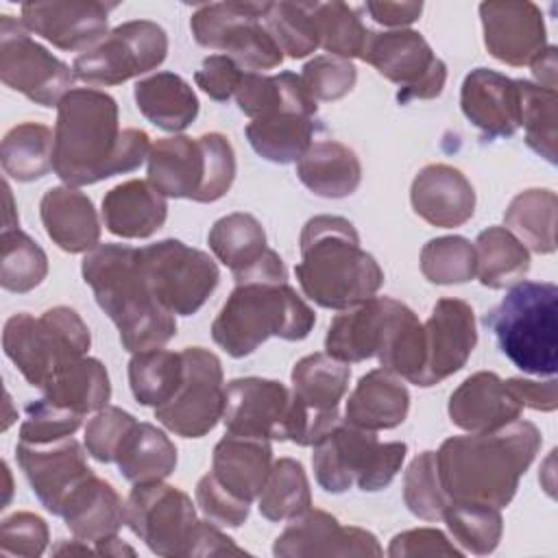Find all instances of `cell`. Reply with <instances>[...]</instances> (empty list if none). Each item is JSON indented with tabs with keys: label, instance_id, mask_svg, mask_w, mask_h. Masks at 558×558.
Returning a JSON list of instances; mask_svg holds the SVG:
<instances>
[{
	"label": "cell",
	"instance_id": "003e7915",
	"mask_svg": "<svg viewBox=\"0 0 558 558\" xmlns=\"http://www.w3.org/2000/svg\"><path fill=\"white\" fill-rule=\"evenodd\" d=\"M52 554H96V549H89L87 547V543L85 541H61L54 549H52Z\"/></svg>",
	"mask_w": 558,
	"mask_h": 558
},
{
	"label": "cell",
	"instance_id": "bcb514c9",
	"mask_svg": "<svg viewBox=\"0 0 558 558\" xmlns=\"http://www.w3.org/2000/svg\"><path fill=\"white\" fill-rule=\"evenodd\" d=\"M48 275L44 248L20 227L4 229L0 235V283L9 292H31Z\"/></svg>",
	"mask_w": 558,
	"mask_h": 558
},
{
	"label": "cell",
	"instance_id": "836d02e7",
	"mask_svg": "<svg viewBox=\"0 0 558 558\" xmlns=\"http://www.w3.org/2000/svg\"><path fill=\"white\" fill-rule=\"evenodd\" d=\"M140 113L157 129L179 133L198 116V98L190 83L174 72H157L135 83Z\"/></svg>",
	"mask_w": 558,
	"mask_h": 558
},
{
	"label": "cell",
	"instance_id": "5b68a950",
	"mask_svg": "<svg viewBox=\"0 0 558 558\" xmlns=\"http://www.w3.org/2000/svg\"><path fill=\"white\" fill-rule=\"evenodd\" d=\"M316 323L314 310L288 281L235 283L211 323L214 342L231 357L251 355L270 336L303 340Z\"/></svg>",
	"mask_w": 558,
	"mask_h": 558
},
{
	"label": "cell",
	"instance_id": "484cf974",
	"mask_svg": "<svg viewBox=\"0 0 558 558\" xmlns=\"http://www.w3.org/2000/svg\"><path fill=\"white\" fill-rule=\"evenodd\" d=\"M410 203L425 222L453 229L471 220L475 211V190L458 168L429 163L414 177Z\"/></svg>",
	"mask_w": 558,
	"mask_h": 558
},
{
	"label": "cell",
	"instance_id": "11a10c76",
	"mask_svg": "<svg viewBox=\"0 0 558 558\" xmlns=\"http://www.w3.org/2000/svg\"><path fill=\"white\" fill-rule=\"evenodd\" d=\"M135 423H137L135 416L122 408L107 405V408L98 410L85 427L87 453L102 464L116 462V456H118L124 438L129 436V432L135 427Z\"/></svg>",
	"mask_w": 558,
	"mask_h": 558
},
{
	"label": "cell",
	"instance_id": "e7e4bbea",
	"mask_svg": "<svg viewBox=\"0 0 558 558\" xmlns=\"http://www.w3.org/2000/svg\"><path fill=\"white\" fill-rule=\"evenodd\" d=\"M556 46H547L532 63H530V68H532V74H534V78L538 81L536 85H541V87H547V89H556V70H558V65H556Z\"/></svg>",
	"mask_w": 558,
	"mask_h": 558
},
{
	"label": "cell",
	"instance_id": "db71d44e",
	"mask_svg": "<svg viewBox=\"0 0 558 558\" xmlns=\"http://www.w3.org/2000/svg\"><path fill=\"white\" fill-rule=\"evenodd\" d=\"M301 81L316 102H331L344 98L355 87L357 70L349 59L320 54L303 65Z\"/></svg>",
	"mask_w": 558,
	"mask_h": 558
},
{
	"label": "cell",
	"instance_id": "7dc6e473",
	"mask_svg": "<svg viewBox=\"0 0 558 558\" xmlns=\"http://www.w3.org/2000/svg\"><path fill=\"white\" fill-rule=\"evenodd\" d=\"M521 100V126L525 129V144L549 163H556V120H558V96L556 89L541 87L536 83L517 81Z\"/></svg>",
	"mask_w": 558,
	"mask_h": 558
},
{
	"label": "cell",
	"instance_id": "f6af8a7d",
	"mask_svg": "<svg viewBox=\"0 0 558 558\" xmlns=\"http://www.w3.org/2000/svg\"><path fill=\"white\" fill-rule=\"evenodd\" d=\"M447 530L453 541L475 556L493 554L504 534V519L499 508L475 501H449L442 512Z\"/></svg>",
	"mask_w": 558,
	"mask_h": 558
},
{
	"label": "cell",
	"instance_id": "816d5d0a",
	"mask_svg": "<svg viewBox=\"0 0 558 558\" xmlns=\"http://www.w3.org/2000/svg\"><path fill=\"white\" fill-rule=\"evenodd\" d=\"M403 501L408 510L423 521L442 519L451 499L440 484L436 451H423L410 462L403 475Z\"/></svg>",
	"mask_w": 558,
	"mask_h": 558
},
{
	"label": "cell",
	"instance_id": "83f0119b",
	"mask_svg": "<svg viewBox=\"0 0 558 558\" xmlns=\"http://www.w3.org/2000/svg\"><path fill=\"white\" fill-rule=\"evenodd\" d=\"M61 517L74 538L96 545L126 525V504L107 480L94 473L72 490Z\"/></svg>",
	"mask_w": 558,
	"mask_h": 558
},
{
	"label": "cell",
	"instance_id": "2e32d148",
	"mask_svg": "<svg viewBox=\"0 0 558 558\" xmlns=\"http://www.w3.org/2000/svg\"><path fill=\"white\" fill-rule=\"evenodd\" d=\"M292 392L277 379L238 377L225 386L222 423L227 434L288 440Z\"/></svg>",
	"mask_w": 558,
	"mask_h": 558
},
{
	"label": "cell",
	"instance_id": "9a60e30c",
	"mask_svg": "<svg viewBox=\"0 0 558 558\" xmlns=\"http://www.w3.org/2000/svg\"><path fill=\"white\" fill-rule=\"evenodd\" d=\"M192 499L161 482L133 484L126 499V525L157 556H185L196 527Z\"/></svg>",
	"mask_w": 558,
	"mask_h": 558
},
{
	"label": "cell",
	"instance_id": "681fc988",
	"mask_svg": "<svg viewBox=\"0 0 558 558\" xmlns=\"http://www.w3.org/2000/svg\"><path fill=\"white\" fill-rule=\"evenodd\" d=\"M262 22L281 52L292 59H303L318 48L312 2H270Z\"/></svg>",
	"mask_w": 558,
	"mask_h": 558
},
{
	"label": "cell",
	"instance_id": "9f6ffc18",
	"mask_svg": "<svg viewBox=\"0 0 558 558\" xmlns=\"http://www.w3.org/2000/svg\"><path fill=\"white\" fill-rule=\"evenodd\" d=\"M50 534L46 521L35 512H13L0 523V554L2 556H41L48 547Z\"/></svg>",
	"mask_w": 558,
	"mask_h": 558
},
{
	"label": "cell",
	"instance_id": "91938a15",
	"mask_svg": "<svg viewBox=\"0 0 558 558\" xmlns=\"http://www.w3.org/2000/svg\"><path fill=\"white\" fill-rule=\"evenodd\" d=\"M464 551L458 549L440 530L436 527H416L397 534L390 541L388 556L390 558H410V556H456L460 558Z\"/></svg>",
	"mask_w": 558,
	"mask_h": 558
},
{
	"label": "cell",
	"instance_id": "5bb4252c",
	"mask_svg": "<svg viewBox=\"0 0 558 558\" xmlns=\"http://www.w3.org/2000/svg\"><path fill=\"white\" fill-rule=\"evenodd\" d=\"M181 355L183 381L170 401L155 408V418L177 436L201 438L222 418V364L203 347H185Z\"/></svg>",
	"mask_w": 558,
	"mask_h": 558
},
{
	"label": "cell",
	"instance_id": "ac0fdd59",
	"mask_svg": "<svg viewBox=\"0 0 558 558\" xmlns=\"http://www.w3.org/2000/svg\"><path fill=\"white\" fill-rule=\"evenodd\" d=\"M425 362L418 377L421 388L440 384L458 373L477 344L473 307L462 299H440L423 323Z\"/></svg>",
	"mask_w": 558,
	"mask_h": 558
},
{
	"label": "cell",
	"instance_id": "52a82bcc",
	"mask_svg": "<svg viewBox=\"0 0 558 558\" xmlns=\"http://www.w3.org/2000/svg\"><path fill=\"white\" fill-rule=\"evenodd\" d=\"M312 466L325 493L340 495L351 486L364 493L386 488L408 453L405 442H379L375 432L355 427L340 418L314 445Z\"/></svg>",
	"mask_w": 558,
	"mask_h": 558
},
{
	"label": "cell",
	"instance_id": "d6a6232c",
	"mask_svg": "<svg viewBox=\"0 0 558 558\" xmlns=\"http://www.w3.org/2000/svg\"><path fill=\"white\" fill-rule=\"evenodd\" d=\"M296 177L316 196L344 198L357 190L362 166L349 146L323 140L314 142L296 161Z\"/></svg>",
	"mask_w": 558,
	"mask_h": 558
},
{
	"label": "cell",
	"instance_id": "94428289",
	"mask_svg": "<svg viewBox=\"0 0 558 558\" xmlns=\"http://www.w3.org/2000/svg\"><path fill=\"white\" fill-rule=\"evenodd\" d=\"M246 551L235 545V541L218 530L216 523L198 521L185 556H244Z\"/></svg>",
	"mask_w": 558,
	"mask_h": 558
},
{
	"label": "cell",
	"instance_id": "8992f818",
	"mask_svg": "<svg viewBox=\"0 0 558 558\" xmlns=\"http://www.w3.org/2000/svg\"><path fill=\"white\" fill-rule=\"evenodd\" d=\"M484 325L501 353L523 373L554 377L558 371V288L551 281H519Z\"/></svg>",
	"mask_w": 558,
	"mask_h": 558
},
{
	"label": "cell",
	"instance_id": "8d00e7d4",
	"mask_svg": "<svg viewBox=\"0 0 558 558\" xmlns=\"http://www.w3.org/2000/svg\"><path fill=\"white\" fill-rule=\"evenodd\" d=\"M116 464L131 484L161 482L177 466V447L159 427L135 423L116 456Z\"/></svg>",
	"mask_w": 558,
	"mask_h": 558
},
{
	"label": "cell",
	"instance_id": "ee69618b",
	"mask_svg": "<svg viewBox=\"0 0 558 558\" xmlns=\"http://www.w3.org/2000/svg\"><path fill=\"white\" fill-rule=\"evenodd\" d=\"M257 508L268 521H290L312 508L310 482L299 460L279 458L272 462L268 480L257 497Z\"/></svg>",
	"mask_w": 558,
	"mask_h": 558
},
{
	"label": "cell",
	"instance_id": "7a4b0ae2",
	"mask_svg": "<svg viewBox=\"0 0 558 558\" xmlns=\"http://www.w3.org/2000/svg\"><path fill=\"white\" fill-rule=\"evenodd\" d=\"M541 432L530 421H512L495 432L451 436L436 451L440 484L451 501L506 508L521 475L541 449Z\"/></svg>",
	"mask_w": 558,
	"mask_h": 558
},
{
	"label": "cell",
	"instance_id": "603a6c76",
	"mask_svg": "<svg viewBox=\"0 0 558 558\" xmlns=\"http://www.w3.org/2000/svg\"><path fill=\"white\" fill-rule=\"evenodd\" d=\"M460 107L466 120L488 140L510 137L521 126L517 81L488 68H475L464 76Z\"/></svg>",
	"mask_w": 558,
	"mask_h": 558
},
{
	"label": "cell",
	"instance_id": "6125c7cd",
	"mask_svg": "<svg viewBox=\"0 0 558 558\" xmlns=\"http://www.w3.org/2000/svg\"><path fill=\"white\" fill-rule=\"evenodd\" d=\"M506 381L523 408L541 412H554L558 408V384L554 377H549L547 381L510 377Z\"/></svg>",
	"mask_w": 558,
	"mask_h": 558
},
{
	"label": "cell",
	"instance_id": "ffe728a7",
	"mask_svg": "<svg viewBox=\"0 0 558 558\" xmlns=\"http://www.w3.org/2000/svg\"><path fill=\"white\" fill-rule=\"evenodd\" d=\"M277 558L312 556H381L384 549L375 534L353 525H340L325 510H305L290 519L288 527L275 538Z\"/></svg>",
	"mask_w": 558,
	"mask_h": 558
},
{
	"label": "cell",
	"instance_id": "d4e9b609",
	"mask_svg": "<svg viewBox=\"0 0 558 558\" xmlns=\"http://www.w3.org/2000/svg\"><path fill=\"white\" fill-rule=\"evenodd\" d=\"M449 418L460 429L471 434L495 432L523 412V405L510 390L508 381L490 371H480L466 377L449 397Z\"/></svg>",
	"mask_w": 558,
	"mask_h": 558
},
{
	"label": "cell",
	"instance_id": "ba28073f",
	"mask_svg": "<svg viewBox=\"0 0 558 558\" xmlns=\"http://www.w3.org/2000/svg\"><path fill=\"white\" fill-rule=\"evenodd\" d=\"M89 344L87 325L68 305L50 307L37 318L28 312L13 314L2 329L4 355L39 390L59 368L85 357Z\"/></svg>",
	"mask_w": 558,
	"mask_h": 558
},
{
	"label": "cell",
	"instance_id": "74e56055",
	"mask_svg": "<svg viewBox=\"0 0 558 558\" xmlns=\"http://www.w3.org/2000/svg\"><path fill=\"white\" fill-rule=\"evenodd\" d=\"M316 131L314 116L272 113L248 122L246 140L251 148L272 163H292L312 146Z\"/></svg>",
	"mask_w": 558,
	"mask_h": 558
},
{
	"label": "cell",
	"instance_id": "f1b7e54d",
	"mask_svg": "<svg viewBox=\"0 0 558 558\" xmlns=\"http://www.w3.org/2000/svg\"><path fill=\"white\" fill-rule=\"evenodd\" d=\"M272 466L270 440L225 434L211 456V475L238 499L259 497Z\"/></svg>",
	"mask_w": 558,
	"mask_h": 558
},
{
	"label": "cell",
	"instance_id": "680465c9",
	"mask_svg": "<svg viewBox=\"0 0 558 558\" xmlns=\"http://www.w3.org/2000/svg\"><path fill=\"white\" fill-rule=\"evenodd\" d=\"M244 72L246 70L231 57L209 54L203 59L201 68L196 70L194 81L211 100L225 102L231 96H235V89H238Z\"/></svg>",
	"mask_w": 558,
	"mask_h": 558
},
{
	"label": "cell",
	"instance_id": "cb8c5ba5",
	"mask_svg": "<svg viewBox=\"0 0 558 558\" xmlns=\"http://www.w3.org/2000/svg\"><path fill=\"white\" fill-rule=\"evenodd\" d=\"M148 183L166 198L205 203L207 148L203 137L172 135L157 140L148 150Z\"/></svg>",
	"mask_w": 558,
	"mask_h": 558
},
{
	"label": "cell",
	"instance_id": "4dcf8cb0",
	"mask_svg": "<svg viewBox=\"0 0 558 558\" xmlns=\"http://www.w3.org/2000/svg\"><path fill=\"white\" fill-rule=\"evenodd\" d=\"M410 410V392L405 384L386 368L368 371L347 399L344 421L368 429H392L401 425Z\"/></svg>",
	"mask_w": 558,
	"mask_h": 558
},
{
	"label": "cell",
	"instance_id": "7bdbcfd3",
	"mask_svg": "<svg viewBox=\"0 0 558 558\" xmlns=\"http://www.w3.org/2000/svg\"><path fill=\"white\" fill-rule=\"evenodd\" d=\"M183 381V355L181 351L146 349L137 351L129 360V386L140 405L159 408L172 399Z\"/></svg>",
	"mask_w": 558,
	"mask_h": 558
},
{
	"label": "cell",
	"instance_id": "4fadbf2b",
	"mask_svg": "<svg viewBox=\"0 0 558 558\" xmlns=\"http://www.w3.org/2000/svg\"><path fill=\"white\" fill-rule=\"evenodd\" d=\"M0 78L41 107H57L72 89L74 72L68 63L37 44L22 20L0 17Z\"/></svg>",
	"mask_w": 558,
	"mask_h": 558
},
{
	"label": "cell",
	"instance_id": "f5cc1de1",
	"mask_svg": "<svg viewBox=\"0 0 558 558\" xmlns=\"http://www.w3.org/2000/svg\"><path fill=\"white\" fill-rule=\"evenodd\" d=\"M24 421L20 425V442L28 445H46L61 438L72 436L78 427L83 416L48 401L46 397L26 403Z\"/></svg>",
	"mask_w": 558,
	"mask_h": 558
},
{
	"label": "cell",
	"instance_id": "277c9868",
	"mask_svg": "<svg viewBox=\"0 0 558 558\" xmlns=\"http://www.w3.org/2000/svg\"><path fill=\"white\" fill-rule=\"evenodd\" d=\"M81 272L100 310L113 320L129 353L157 349L177 333L174 314L153 294L140 262V248L98 244L85 253Z\"/></svg>",
	"mask_w": 558,
	"mask_h": 558
},
{
	"label": "cell",
	"instance_id": "ab89813d",
	"mask_svg": "<svg viewBox=\"0 0 558 558\" xmlns=\"http://www.w3.org/2000/svg\"><path fill=\"white\" fill-rule=\"evenodd\" d=\"M556 192L532 187L519 192L506 214V229L525 244L527 251L547 255L556 251Z\"/></svg>",
	"mask_w": 558,
	"mask_h": 558
},
{
	"label": "cell",
	"instance_id": "e0dca14e",
	"mask_svg": "<svg viewBox=\"0 0 558 558\" xmlns=\"http://www.w3.org/2000/svg\"><path fill=\"white\" fill-rule=\"evenodd\" d=\"M15 456L35 497L57 517H61L72 490L94 475L85 449L72 436L46 445L17 442Z\"/></svg>",
	"mask_w": 558,
	"mask_h": 558
},
{
	"label": "cell",
	"instance_id": "c3c4849f",
	"mask_svg": "<svg viewBox=\"0 0 558 558\" xmlns=\"http://www.w3.org/2000/svg\"><path fill=\"white\" fill-rule=\"evenodd\" d=\"M312 11L318 28V46L340 59H360L368 37L360 13L340 0L312 2Z\"/></svg>",
	"mask_w": 558,
	"mask_h": 558
},
{
	"label": "cell",
	"instance_id": "be15d7a7",
	"mask_svg": "<svg viewBox=\"0 0 558 558\" xmlns=\"http://www.w3.org/2000/svg\"><path fill=\"white\" fill-rule=\"evenodd\" d=\"M364 9L377 24L401 28L418 20L423 2H366Z\"/></svg>",
	"mask_w": 558,
	"mask_h": 558
},
{
	"label": "cell",
	"instance_id": "03108f58",
	"mask_svg": "<svg viewBox=\"0 0 558 558\" xmlns=\"http://www.w3.org/2000/svg\"><path fill=\"white\" fill-rule=\"evenodd\" d=\"M96 554H102V556H135V549L129 547L118 534L96 543Z\"/></svg>",
	"mask_w": 558,
	"mask_h": 558
},
{
	"label": "cell",
	"instance_id": "f35d334b",
	"mask_svg": "<svg viewBox=\"0 0 558 558\" xmlns=\"http://www.w3.org/2000/svg\"><path fill=\"white\" fill-rule=\"evenodd\" d=\"M475 277L482 286L501 290L523 281L530 251L506 227H488L475 240Z\"/></svg>",
	"mask_w": 558,
	"mask_h": 558
},
{
	"label": "cell",
	"instance_id": "f546056e",
	"mask_svg": "<svg viewBox=\"0 0 558 558\" xmlns=\"http://www.w3.org/2000/svg\"><path fill=\"white\" fill-rule=\"evenodd\" d=\"M166 218V196L142 179L118 183L102 198V220L107 231L124 240L150 238L163 227Z\"/></svg>",
	"mask_w": 558,
	"mask_h": 558
},
{
	"label": "cell",
	"instance_id": "9c48e42d",
	"mask_svg": "<svg viewBox=\"0 0 558 558\" xmlns=\"http://www.w3.org/2000/svg\"><path fill=\"white\" fill-rule=\"evenodd\" d=\"M270 2H209L190 17V28L198 46L220 50L238 61L246 72L272 70L281 65L283 52L264 26Z\"/></svg>",
	"mask_w": 558,
	"mask_h": 558
},
{
	"label": "cell",
	"instance_id": "d6986e66",
	"mask_svg": "<svg viewBox=\"0 0 558 558\" xmlns=\"http://www.w3.org/2000/svg\"><path fill=\"white\" fill-rule=\"evenodd\" d=\"M116 2L98 0H48L24 2L20 7L26 31L44 37L59 50H89L109 26V11Z\"/></svg>",
	"mask_w": 558,
	"mask_h": 558
},
{
	"label": "cell",
	"instance_id": "30bf717a",
	"mask_svg": "<svg viewBox=\"0 0 558 558\" xmlns=\"http://www.w3.org/2000/svg\"><path fill=\"white\" fill-rule=\"evenodd\" d=\"M140 262L157 301L172 314H196L216 290V262L181 240H159L140 248Z\"/></svg>",
	"mask_w": 558,
	"mask_h": 558
},
{
	"label": "cell",
	"instance_id": "1f68e13d",
	"mask_svg": "<svg viewBox=\"0 0 558 558\" xmlns=\"http://www.w3.org/2000/svg\"><path fill=\"white\" fill-rule=\"evenodd\" d=\"M235 102L240 111L253 120L272 113L316 116V100L294 72H279L272 76L244 72L235 89Z\"/></svg>",
	"mask_w": 558,
	"mask_h": 558
},
{
	"label": "cell",
	"instance_id": "b9f144b4",
	"mask_svg": "<svg viewBox=\"0 0 558 558\" xmlns=\"http://www.w3.org/2000/svg\"><path fill=\"white\" fill-rule=\"evenodd\" d=\"M54 133L39 122H22L13 126L0 146V161L7 177L31 183L52 170Z\"/></svg>",
	"mask_w": 558,
	"mask_h": 558
},
{
	"label": "cell",
	"instance_id": "7402d4cb",
	"mask_svg": "<svg viewBox=\"0 0 558 558\" xmlns=\"http://www.w3.org/2000/svg\"><path fill=\"white\" fill-rule=\"evenodd\" d=\"M480 17L486 50L501 63L530 65L547 48V31L534 2H482Z\"/></svg>",
	"mask_w": 558,
	"mask_h": 558
},
{
	"label": "cell",
	"instance_id": "f907efd6",
	"mask_svg": "<svg viewBox=\"0 0 558 558\" xmlns=\"http://www.w3.org/2000/svg\"><path fill=\"white\" fill-rule=\"evenodd\" d=\"M421 272L436 286L471 281L475 277V246L462 235L434 238L421 251Z\"/></svg>",
	"mask_w": 558,
	"mask_h": 558
},
{
	"label": "cell",
	"instance_id": "3957f363",
	"mask_svg": "<svg viewBox=\"0 0 558 558\" xmlns=\"http://www.w3.org/2000/svg\"><path fill=\"white\" fill-rule=\"evenodd\" d=\"M301 262L294 266L307 299L327 310H349L375 296L384 286L377 259L360 246V235L342 216L320 214L305 222Z\"/></svg>",
	"mask_w": 558,
	"mask_h": 558
},
{
	"label": "cell",
	"instance_id": "44dd1931",
	"mask_svg": "<svg viewBox=\"0 0 558 558\" xmlns=\"http://www.w3.org/2000/svg\"><path fill=\"white\" fill-rule=\"evenodd\" d=\"M405 307V303L390 296H371L342 310L327 329L325 353L347 364L377 357Z\"/></svg>",
	"mask_w": 558,
	"mask_h": 558
},
{
	"label": "cell",
	"instance_id": "d590c367",
	"mask_svg": "<svg viewBox=\"0 0 558 558\" xmlns=\"http://www.w3.org/2000/svg\"><path fill=\"white\" fill-rule=\"evenodd\" d=\"M44 397L81 416L107 408L111 384L105 364L96 357H78L59 368L41 388Z\"/></svg>",
	"mask_w": 558,
	"mask_h": 558
},
{
	"label": "cell",
	"instance_id": "6f0895ef",
	"mask_svg": "<svg viewBox=\"0 0 558 558\" xmlns=\"http://www.w3.org/2000/svg\"><path fill=\"white\" fill-rule=\"evenodd\" d=\"M196 504L201 512L216 525L225 527H240L248 519V501L238 499L231 495L214 475L211 471L205 473L196 484Z\"/></svg>",
	"mask_w": 558,
	"mask_h": 558
},
{
	"label": "cell",
	"instance_id": "60d3db41",
	"mask_svg": "<svg viewBox=\"0 0 558 558\" xmlns=\"http://www.w3.org/2000/svg\"><path fill=\"white\" fill-rule=\"evenodd\" d=\"M207 244L233 277L251 270L268 251L262 222L244 211L218 218L207 233Z\"/></svg>",
	"mask_w": 558,
	"mask_h": 558
},
{
	"label": "cell",
	"instance_id": "4316f807",
	"mask_svg": "<svg viewBox=\"0 0 558 558\" xmlns=\"http://www.w3.org/2000/svg\"><path fill=\"white\" fill-rule=\"evenodd\" d=\"M39 216L48 238L65 253H89L100 240V220L87 194L70 185L46 190Z\"/></svg>",
	"mask_w": 558,
	"mask_h": 558
},
{
	"label": "cell",
	"instance_id": "8fae6325",
	"mask_svg": "<svg viewBox=\"0 0 558 558\" xmlns=\"http://www.w3.org/2000/svg\"><path fill=\"white\" fill-rule=\"evenodd\" d=\"M166 54V31L150 20H131L81 52L72 63V72L78 81L89 85H120L155 70L163 63Z\"/></svg>",
	"mask_w": 558,
	"mask_h": 558
},
{
	"label": "cell",
	"instance_id": "7c38bea8",
	"mask_svg": "<svg viewBox=\"0 0 558 558\" xmlns=\"http://www.w3.org/2000/svg\"><path fill=\"white\" fill-rule=\"evenodd\" d=\"M360 59L401 87L397 92L401 105L440 96L447 81V65L434 54L425 37L410 28L368 31Z\"/></svg>",
	"mask_w": 558,
	"mask_h": 558
},
{
	"label": "cell",
	"instance_id": "e575fe53",
	"mask_svg": "<svg viewBox=\"0 0 558 558\" xmlns=\"http://www.w3.org/2000/svg\"><path fill=\"white\" fill-rule=\"evenodd\" d=\"M292 395L316 416L338 414V403L342 401L351 368L327 353H312L301 357L292 368Z\"/></svg>",
	"mask_w": 558,
	"mask_h": 558
},
{
	"label": "cell",
	"instance_id": "6da1fadb",
	"mask_svg": "<svg viewBox=\"0 0 558 558\" xmlns=\"http://www.w3.org/2000/svg\"><path fill=\"white\" fill-rule=\"evenodd\" d=\"M142 129H120L116 98L74 87L57 105L52 172L70 187L137 170L150 150Z\"/></svg>",
	"mask_w": 558,
	"mask_h": 558
}]
</instances>
